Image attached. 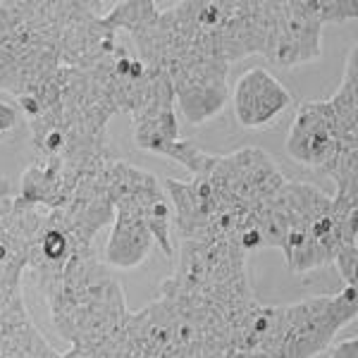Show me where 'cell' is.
I'll list each match as a JSON object with an SVG mask.
<instances>
[{"label": "cell", "mask_w": 358, "mask_h": 358, "mask_svg": "<svg viewBox=\"0 0 358 358\" xmlns=\"http://www.w3.org/2000/svg\"><path fill=\"white\" fill-rule=\"evenodd\" d=\"M356 285L334 296H313L294 306H261L251 320V339L265 358H313L330 349L346 322L356 320Z\"/></svg>", "instance_id": "obj_1"}, {"label": "cell", "mask_w": 358, "mask_h": 358, "mask_svg": "<svg viewBox=\"0 0 358 358\" xmlns=\"http://www.w3.org/2000/svg\"><path fill=\"white\" fill-rule=\"evenodd\" d=\"M342 148L337 136V124L327 101H306L299 106L296 117L287 136V151L303 165L330 170Z\"/></svg>", "instance_id": "obj_2"}, {"label": "cell", "mask_w": 358, "mask_h": 358, "mask_svg": "<svg viewBox=\"0 0 358 358\" xmlns=\"http://www.w3.org/2000/svg\"><path fill=\"white\" fill-rule=\"evenodd\" d=\"M275 45L273 60L282 67H294L320 57L322 22L310 10V3H273Z\"/></svg>", "instance_id": "obj_3"}, {"label": "cell", "mask_w": 358, "mask_h": 358, "mask_svg": "<svg viewBox=\"0 0 358 358\" xmlns=\"http://www.w3.org/2000/svg\"><path fill=\"white\" fill-rule=\"evenodd\" d=\"M155 192H160L158 182L113 206L115 229L106 246V261L115 268H134L151 251L153 234L146 224V217H143V203Z\"/></svg>", "instance_id": "obj_4"}, {"label": "cell", "mask_w": 358, "mask_h": 358, "mask_svg": "<svg viewBox=\"0 0 358 358\" xmlns=\"http://www.w3.org/2000/svg\"><path fill=\"white\" fill-rule=\"evenodd\" d=\"M234 115L246 129H263L292 106V94L268 69L253 67L234 86Z\"/></svg>", "instance_id": "obj_5"}, {"label": "cell", "mask_w": 358, "mask_h": 358, "mask_svg": "<svg viewBox=\"0 0 358 358\" xmlns=\"http://www.w3.org/2000/svg\"><path fill=\"white\" fill-rule=\"evenodd\" d=\"M358 69H356V48H351L349 60H346L344 79L339 84L337 94L330 101L334 124H337V136L342 146L358 148L356 146V110H358Z\"/></svg>", "instance_id": "obj_6"}, {"label": "cell", "mask_w": 358, "mask_h": 358, "mask_svg": "<svg viewBox=\"0 0 358 358\" xmlns=\"http://www.w3.org/2000/svg\"><path fill=\"white\" fill-rule=\"evenodd\" d=\"M143 217H146V224L153 234V241H158V246L163 248L165 256L167 258L175 256V248L170 244V227L175 222L170 199L163 192L151 194L146 199V203H143Z\"/></svg>", "instance_id": "obj_7"}, {"label": "cell", "mask_w": 358, "mask_h": 358, "mask_svg": "<svg viewBox=\"0 0 358 358\" xmlns=\"http://www.w3.org/2000/svg\"><path fill=\"white\" fill-rule=\"evenodd\" d=\"M310 10L315 13L317 20L325 24V22H346V20H356L358 15V5L356 0L351 3H337V0H308Z\"/></svg>", "instance_id": "obj_8"}, {"label": "cell", "mask_w": 358, "mask_h": 358, "mask_svg": "<svg viewBox=\"0 0 358 358\" xmlns=\"http://www.w3.org/2000/svg\"><path fill=\"white\" fill-rule=\"evenodd\" d=\"M330 358H358V339L351 337L339 346H334L330 351Z\"/></svg>", "instance_id": "obj_9"}]
</instances>
